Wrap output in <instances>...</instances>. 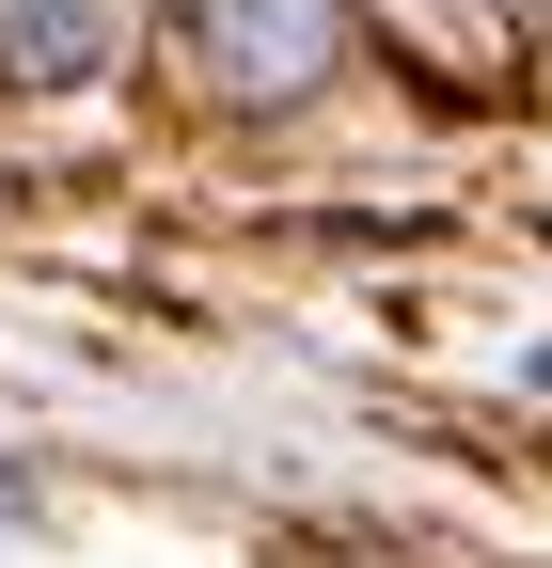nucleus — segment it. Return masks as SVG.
Masks as SVG:
<instances>
[{
    "instance_id": "obj_4",
    "label": "nucleus",
    "mask_w": 552,
    "mask_h": 568,
    "mask_svg": "<svg viewBox=\"0 0 552 568\" xmlns=\"http://www.w3.org/2000/svg\"><path fill=\"white\" fill-rule=\"evenodd\" d=\"M490 17H505V32H552V0H490Z\"/></svg>"
},
{
    "instance_id": "obj_3",
    "label": "nucleus",
    "mask_w": 552,
    "mask_h": 568,
    "mask_svg": "<svg viewBox=\"0 0 552 568\" xmlns=\"http://www.w3.org/2000/svg\"><path fill=\"white\" fill-rule=\"evenodd\" d=\"M126 17H174V32H205V17H222V0H126Z\"/></svg>"
},
{
    "instance_id": "obj_1",
    "label": "nucleus",
    "mask_w": 552,
    "mask_h": 568,
    "mask_svg": "<svg viewBox=\"0 0 552 568\" xmlns=\"http://www.w3.org/2000/svg\"><path fill=\"white\" fill-rule=\"evenodd\" d=\"M190 48H205V80H222L237 111H300L331 80V48H348V0H222Z\"/></svg>"
},
{
    "instance_id": "obj_2",
    "label": "nucleus",
    "mask_w": 552,
    "mask_h": 568,
    "mask_svg": "<svg viewBox=\"0 0 552 568\" xmlns=\"http://www.w3.org/2000/svg\"><path fill=\"white\" fill-rule=\"evenodd\" d=\"M111 32H126V0H0V80L80 95V80H111Z\"/></svg>"
}]
</instances>
